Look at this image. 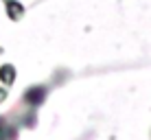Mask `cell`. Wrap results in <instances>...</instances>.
<instances>
[{"label":"cell","mask_w":151,"mask_h":140,"mask_svg":"<svg viewBox=\"0 0 151 140\" xmlns=\"http://www.w3.org/2000/svg\"><path fill=\"white\" fill-rule=\"evenodd\" d=\"M44 98V90H37V88H33V90L27 94V101H35V105Z\"/></svg>","instance_id":"obj_1"}]
</instances>
